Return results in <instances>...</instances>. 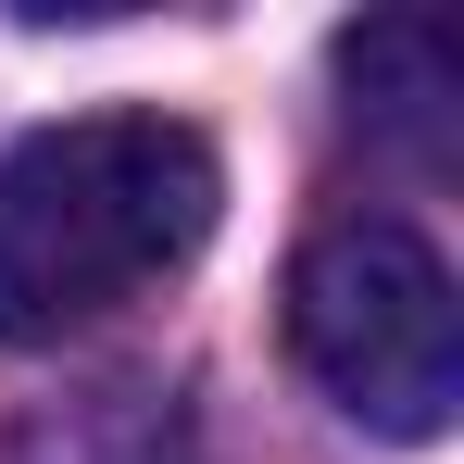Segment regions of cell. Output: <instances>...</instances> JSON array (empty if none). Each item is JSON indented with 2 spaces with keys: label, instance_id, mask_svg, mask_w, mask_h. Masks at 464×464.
I'll use <instances>...</instances> for the list:
<instances>
[{
  "label": "cell",
  "instance_id": "1",
  "mask_svg": "<svg viewBox=\"0 0 464 464\" xmlns=\"http://www.w3.org/2000/svg\"><path fill=\"white\" fill-rule=\"evenodd\" d=\"M227 201V163L188 113H63L0 151V339L51 352L163 289Z\"/></svg>",
  "mask_w": 464,
  "mask_h": 464
},
{
  "label": "cell",
  "instance_id": "2",
  "mask_svg": "<svg viewBox=\"0 0 464 464\" xmlns=\"http://www.w3.org/2000/svg\"><path fill=\"white\" fill-rule=\"evenodd\" d=\"M289 352L352 427L440 440L464 401V314H452V264L427 251V227L326 214L289 264Z\"/></svg>",
  "mask_w": 464,
  "mask_h": 464
},
{
  "label": "cell",
  "instance_id": "3",
  "mask_svg": "<svg viewBox=\"0 0 464 464\" xmlns=\"http://www.w3.org/2000/svg\"><path fill=\"white\" fill-rule=\"evenodd\" d=\"M339 88H352V126L401 139L414 163L452 151V101H464V63H452V25L440 13H377L339 38Z\"/></svg>",
  "mask_w": 464,
  "mask_h": 464
}]
</instances>
